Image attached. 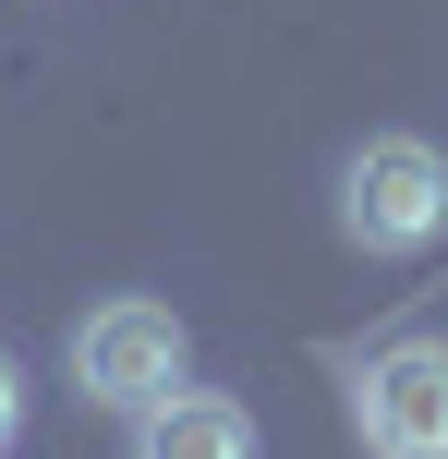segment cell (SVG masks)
I'll use <instances>...</instances> for the list:
<instances>
[{
    "label": "cell",
    "mask_w": 448,
    "mask_h": 459,
    "mask_svg": "<svg viewBox=\"0 0 448 459\" xmlns=\"http://www.w3.org/2000/svg\"><path fill=\"white\" fill-rule=\"evenodd\" d=\"M13 423H24V363L0 351V447H13Z\"/></svg>",
    "instance_id": "5"
},
{
    "label": "cell",
    "mask_w": 448,
    "mask_h": 459,
    "mask_svg": "<svg viewBox=\"0 0 448 459\" xmlns=\"http://www.w3.org/2000/svg\"><path fill=\"white\" fill-rule=\"evenodd\" d=\"M352 436L376 459H448V339H388L352 363Z\"/></svg>",
    "instance_id": "3"
},
{
    "label": "cell",
    "mask_w": 448,
    "mask_h": 459,
    "mask_svg": "<svg viewBox=\"0 0 448 459\" xmlns=\"http://www.w3.org/2000/svg\"><path fill=\"white\" fill-rule=\"evenodd\" d=\"M73 387L97 399V411H158L170 387H194V339H182V315L170 302H145V290H110L97 315H73Z\"/></svg>",
    "instance_id": "2"
},
{
    "label": "cell",
    "mask_w": 448,
    "mask_h": 459,
    "mask_svg": "<svg viewBox=\"0 0 448 459\" xmlns=\"http://www.w3.org/2000/svg\"><path fill=\"white\" fill-rule=\"evenodd\" d=\"M339 242L352 254H425L448 242V158L425 134H364L339 158Z\"/></svg>",
    "instance_id": "1"
},
{
    "label": "cell",
    "mask_w": 448,
    "mask_h": 459,
    "mask_svg": "<svg viewBox=\"0 0 448 459\" xmlns=\"http://www.w3.org/2000/svg\"><path fill=\"white\" fill-rule=\"evenodd\" d=\"M134 459H255V411L218 387H170L158 411H134Z\"/></svg>",
    "instance_id": "4"
}]
</instances>
